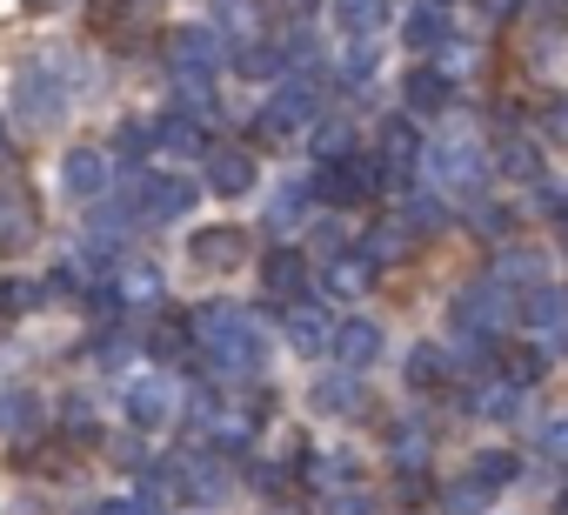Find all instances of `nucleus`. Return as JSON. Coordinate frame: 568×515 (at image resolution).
Here are the masks:
<instances>
[{"label": "nucleus", "instance_id": "2f4dec72", "mask_svg": "<svg viewBox=\"0 0 568 515\" xmlns=\"http://www.w3.org/2000/svg\"><path fill=\"white\" fill-rule=\"evenodd\" d=\"M28 8H61V0H28Z\"/></svg>", "mask_w": 568, "mask_h": 515}, {"label": "nucleus", "instance_id": "ddd939ff", "mask_svg": "<svg viewBox=\"0 0 568 515\" xmlns=\"http://www.w3.org/2000/svg\"><path fill=\"white\" fill-rule=\"evenodd\" d=\"M335 335H342V342H335L342 362H355V368L382 355V329H375V322H348V329H335Z\"/></svg>", "mask_w": 568, "mask_h": 515}, {"label": "nucleus", "instance_id": "c85d7f7f", "mask_svg": "<svg viewBox=\"0 0 568 515\" xmlns=\"http://www.w3.org/2000/svg\"><path fill=\"white\" fill-rule=\"evenodd\" d=\"M114 462H121V468H141V462H148V448H141V442H121V448H114Z\"/></svg>", "mask_w": 568, "mask_h": 515}, {"label": "nucleus", "instance_id": "4be33fe9", "mask_svg": "<svg viewBox=\"0 0 568 515\" xmlns=\"http://www.w3.org/2000/svg\"><path fill=\"white\" fill-rule=\"evenodd\" d=\"M94 515H154V495H114V502H101Z\"/></svg>", "mask_w": 568, "mask_h": 515}, {"label": "nucleus", "instance_id": "20e7f679", "mask_svg": "<svg viewBox=\"0 0 568 515\" xmlns=\"http://www.w3.org/2000/svg\"><path fill=\"white\" fill-rule=\"evenodd\" d=\"M174 482L187 488V502H201V508H214V502H227L234 495V468L227 462H214V455H187L181 468H174Z\"/></svg>", "mask_w": 568, "mask_h": 515}, {"label": "nucleus", "instance_id": "a211bd4d", "mask_svg": "<svg viewBox=\"0 0 568 515\" xmlns=\"http://www.w3.org/2000/svg\"><path fill=\"white\" fill-rule=\"evenodd\" d=\"M121 302H154L161 295V275L154 269H121V289H114Z\"/></svg>", "mask_w": 568, "mask_h": 515}, {"label": "nucleus", "instance_id": "412c9836", "mask_svg": "<svg viewBox=\"0 0 568 515\" xmlns=\"http://www.w3.org/2000/svg\"><path fill=\"white\" fill-rule=\"evenodd\" d=\"M488 502V488H475V482H462V488H448V515H475Z\"/></svg>", "mask_w": 568, "mask_h": 515}, {"label": "nucleus", "instance_id": "473e14b6", "mask_svg": "<svg viewBox=\"0 0 568 515\" xmlns=\"http://www.w3.org/2000/svg\"><path fill=\"white\" fill-rule=\"evenodd\" d=\"M561 515H568V502H561Z\"/></svg>", "mask_w": 568, "mask_h": 515}, {"label": "nucleus", "instance_id": "c756f323", "mask_svg": "<svg viewBox=\"0 0 568 515\" xmlns=\"http://www.w3.org/2000/svg\"><path fill=\"white\" fill-rule=\"evenodd\" d=\"M328 515H368V502H362V495H335Z\"/></svg>", "mask_w": 568, "mask_h": 515}, {"label": "nucleus", "instance_id": "9d476101", "mask_svg": "<svg viewBox=\"0 0 568 515\" xmlns=\"http://www.w3.org/2000/svg\"><path fill=\"white\" fill-rule=\"evenodd\" d=\"M207 188H214V194H247V188H254V161H247L241 148H214V154H207Z\"/></svg>", "mask_w": 568, "mask_h": 515}, {"label": "nucleus", "instance_id": "f03ea898", "mask_svg": "<svg viewBox=\"0 0 568 515\" xmlns=\"http://www.w3.org/2000/svg\"><path fill=\"white\" fill-rule=\"evenodd\" d=\"M68 101H74V74H61V61H54V54L28 61V68L14 74V114H21V121L54 128V121L68 114Z\"/></svg>", "mask_w": 568, "mask_h": 515}, {"label": "nucleus", "instance_id": "bb28decb", "mask_svg": "<svg viewBox=\"0 0 568 515\" xmlns=\"http://www.w3.org/2000/svg\"><path fill=\"white\" fill-rule=\"evenodd\" d=\"M475 475H481V488H488V482H508V475H515V462H508V455H481V462H475Z\"/></svg>", "mask_w": 568, "mask_h": 515}, {"label": "nucleus", "instance_id": "2eb2a0df", "mask_svg": "<svg viewBox=\"0 0 568 515\" xmlns=\"http://www.w3.org/2000/svg\"><path fill=\"white\" fill-rule=\"evenodd\" d=\"M288 335H295V349H302V355H315V349H328V335H335V329H328V315H322V309H295V315H288Z\"/></svg>", "mask_w": 568, "mask_h": 515}, {"label": "nucleus", "instance_id": "423d86ee", "mask_svg": "<svg viewBox=\"0 0 568 515\" xmlns=\"http://www.w3.org/2000/svg\"><path fill=\"white\" fill-rule=\"evenodd\" d=\"M34 194L28 188H0V254H21L34 241Z\"/></svg>", "mask_w": 568, "mask_h": 515}, {"label": "nucleus", "instance_id": "aec40b11", "mask_svg": "<svg viewBox=\"0 0 568 515\" xmlns=\"http://www.w3.org/2000/svg\"><path fill=\"white\" fill-rule=\"evenodd\" d=\"M154 141H168V148H174V154H194V148H201V134H194V128H187V121H181V114H168V121H161V128H154Z\"/></svg>", "mask_w": 568, "mask_h": 515}, {"label": "nucleus", "instance_id": "6ab92c4d", "mask_svg": "<svg viewBox=\"0 0 568 515\" xmlns=\"http://www.w3.org/2000/svg\"><path fill=\"white\" fill-rule=\"evenodd\" d=\"M315 408H328V415H342V408H355V382H348V375H328V382L315 388Z\"/></svg>", "mask_w": 568, "mask_h": 515}, {"label": "nucleus", "instance_id": "6e6552de", "mask_svg": "<svg viewBox=\"0 0 568 515\" xmlns=\"http://www.w3.org/2000/svg\"><path fill=\"white\" fill-rule=\"evenodd\" d=\"M168 61H174L181 74H214V68H221V41H214L207 28H181V34L168 41Z\"/></svg>", "mask_w": 568, "mask_h": 515}, {"label": "nucleus", "instance_id": "9b49d317", "mask_svg": "<svg viewBox=\"0 0 568 515\" xmlns=\"http://www.w3.org/2000/svg\"><path fill=\"white\" fill-rule=\"evenodd\" d=\"M241 254H247L241 228H207V234H194V262H201V269H234Z\"/></svg>", "mask_w": 568, "mask_h": 515}, {"label": "nucleus", "instance_id": "1a4fd4ad", "mask_svg": "<svg viewBox=\"0 0 568 515\" xmlns=\"http://www.w3.org/2000/svg\"><path fill=\"white\" fill-rule=\"evenodd\" d=\"M34 428H41V395L34 388H0V435L28 442Z\"/></svg>", "mask_w": 568, "mask_h": 515}, {"label": "nucleus", "instance_id": "5701e85b", "mask_svg": "<svg viewBox=\"0 0 568 515\" xmlns=\"http://www.w3.org/2000/svg\"><path fill=\"white\" fill-rule=\"evenodd\" d=\"M408 101H415V108H442V81H435V74H415V81H408Z\"/></svg>", "mask_w": 568, "mask_h": 515}, {"label": "nucleus", "instance_id": "b1692460", "mask_svg": "<svg viewBox=\"0 0 568 515\" xmlns=\"http://www.w3.org/2000/svg\"><path fill=\"white\" fill-rule=\"evenodd\" d=\"M114 148H121V154H128V161H134V154H148V148H154V128H134V121H128V128H121V141H114Z\"/></svg>", "mask_w": 568, "mask_h": 515}, {"label": "nucleus", "instance_id": "f3484780", "mask_svg": "<svg viewBox=\"0 0 568 515\" xmlns=\"http://www.w3.org/2000/svg\"><path fill=\"white\" fill-rule=\"evenodd\" d=\"M41 302H48L41 282H0V315H34Z\"/></svg>", "mask_w": 568, "mask_h": 515}, {"label": "nucleus", "instance_id": "4468645a", "mask_svg": "<svg viewBox=\"0 0 568 515\" xmlns=\"http://www.w3.org/2000/svg\"><path fill=\"white\" fill-rule=\"evenodd\" d=\"M261 275H267V289H274V295H295L308 269H302V254H288V248H274L267 262H261Z\"/></svg>", "mask_w": 568, "mask_h": 515}, {"label": "nucleus", "instance_id": "393cba45", "mask_svg": "<svg viewBox=\"0 0 568 515\" xmlns=\"http://www.w3.org/2000/svg\"><path fill=\"white\" fill-rule=\"evenodd\" d=\"M181 335H187L181 322H161V329L148 335V349H154V355H181Z\"/></svg>", "mask_w": 568, "mask_h": 515}, {"label": "nucleus", "instance_id": "dca6fc26", "mask_svg": "<svg viewBox=\"0 0 568 515\" xmlns=\"http://www.w3.org/2000/svg\"><path fill=\"white\" fill-rule=\"evenodd\" d=\"M315 188H322V194H328V201H355V194H362V188H368V181H362V168H348V161H328V168H322V181H315Z\"/></svg>", "mask_w": 568, "mask_h": 515}, {"label": "nucleus", "instance_id": "a878e982", "mask_svg": "<svg viewBox=\"0 0 568 515\" xmlns=\"http://www.w3.org/2000/svg\"><path fill=\"white\" fill-rule=\"evenodd\" d=\"M335 289H342V295L368 289V269H362V262H335Z\"/></svg>", "mask_w": 568, "mask_h": 515}, {"label": "nucleus", "instance_id": "7c9ffc66", "mask_svg": "<svg viewBox=\"0 0 568 515\" xmlns=\"http://www.w3.org/2000/svg\"><path fill=\"white\" fill-rule=\"evenodd\" d=\"M8 154H14V141H8V128H0V161H8Z\"/></svg>", "mask_w": 568, "mask_h": 515}, {"label": "nucleus", "instance_id": "7ed1b4c3", "mask_svg": "<svg viewBox=\"0 0 568 515\" xmlns=\"http://www.w3.org/2000/svg\"><path fill=\"white\" fill-rule=\"evenodd\" d=\"M194 181L187 174H141V188H134V214L141 221H181L187 208H194Z\"/></svg>", "mask_w": 568, "mask_h": 515}, {"label": "nucleus", "instance_id": "f8f14e48", "mask_svg": "<svg viewBox=\"0 0 568 515\" xmlns=\"http://www.w3.org/2000/svg\"><path fill=\"white\" fill-rule=\"evenodd\" d=\"M308 108H315V101H308V88H281V94L267 101V114H261V121H267V134H288V128H302V121H308Z\"/></svg>", "mask_w": 568, "mask_h": 515}, {"label": "nucleus", "instance_id": "f257e3e1", "mask_svg": "<svg viewBox=\"0 0 568 515\" xmlns=\"http://www.w3.org/2000/svg\"><path fill=\"white\" fill-rule=\"evenodd\" d=\"M194 329H201V349H207V362H214L221 375H254V368L267 362V342H261L254 322H247L241 309H227V302H207V309L194 315Z\"/></svg>", "mask_w": 568, "mask_h": 515}, {"label": "nucleus", "instance_id": "0eeeda50", "mask_svg": "<svg viewBox=\"0 0 568 515\" xmlns=\"http://www.w3.org/2000/svg\"><path fill=\"white\" fill-rule=\"evenodd\" d=\"M61 188H68L74 201H101V194H108V154H101V148H74V154L61 161Z\"/></svg>", "mask_w": 568, "mask_h": 515}, {"label": "nucleus", "instance_id": "cd10ccee", "mask_svg": "<svg viewBox=\"0 0 568 515\" xmlns=\"http://www.w3.org/2000/svg\"><path fill=\"white\" fill-rule=\"evenodd\" d=\"M315 148H322V154H342V148H348V128H342V121H328V128L315 134Z\"/></svg>", "mask_w": 568, "mask_h": 515}, {"label": "nucleus", "instance_id": "39448f33", "mask_svg": "<svg viewBox=\"0 0 568 515\" xmlns=\"http://www.w3.org/2000/svg\"><path fill=\"white\" fill-rule=\"evenodd\" d=\"M121 402H128V422H134L141 435H148V428H161V422L174 415V388H168L161 375H134Z\"/></svg>", "mask_w": 568, "mask_h": 515}]
</instances>
